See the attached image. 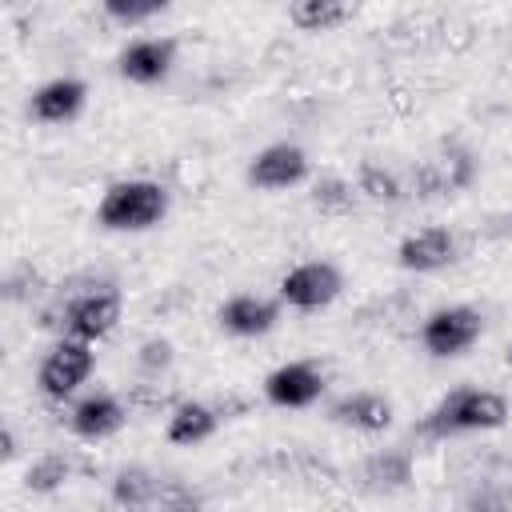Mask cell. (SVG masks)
Returning a JSON list of instances; mask_svg holds the SVG:
<instances>
[{
  "label": "cell",
  "mask_w": 512,
  "mask_h": 512,
  "mask_svg": "<svg viewBox=\"0 0 512 512\" xmlns=\"http://www.w3.org/2000/svg\"><path fill=\"white\" fill-rule=\"evenodd\" d=\"M508 424V400L492 388H452L444 392L412 428L420 440H448L460 432H496Z\"/></svg>",
  "instance_id": "6da1fadb"
},
{
  "label": "cell",
  "mask_w": 512,
  "mask_h": 512,
  "mask_svg": "<svg viewBox=\"0 0 512 512\" xmlns=\"http://www.w3.org/2000/svg\"><path fill=\"white\" fill-rule=\"evenodd\" d=\"M172 196L160 180H116L96 204V224L104 232H148L164 224Z\"/></svg>",
  "instance_id": "7a4b0ae2"
},
{
  "label": "cell",
  "mask_w": 512,
  "mask_h": 512,
  "mask_svg": "<svg viewBox=\"0 0 512 512\" xmlns=\"http://www.w3.org/2000/svg\"><path fill=\"white\" fill-rule=\"evenodd\" d=\"M44 328H56L60 336H80V340H104L116 324H120V292L116 284L100 280V284H88L84 292H68L64 300H56L44 320Z\"/></svg>",
  "instance_id": "3957f363"
},
{
  "label": "cell",
  "mask_w": 512,
  "mask_h": 512,
  "mask_svg": "<svg viewBox=\"0 0 512 512\" xmlns=\"http://www.w3.org/2000/svg\"><path fill=\"white\" fill-rule=\"evenodd\" d=\"M484 336V316L472 304H448L424 316L420 324V344L428 356L436 360H456L468 348H476V340Z\"/></svg>",
  "instance_id": "277c9868"
},
{
  "label": "cell",
  "mask_w": 512,
  "mask_h": 512,
  "mask_svg": "<svg viewBox=\"0 0 512 512\" xmlns=\"http://www.w3.org/2000/svg\"><path fill=\"white\" fill-rule=\"evenodd\" d=\"M92 368H96L92 340L60 336V340L44 352V360H40V368H36V384H40V392H44L48 400H68V396L92 376Z\"/></svg>",
  "instance_id": "5b68a950"
},
{
  "label": "cell",
  "mask_w": 512,
  "mask_h": 512,
  "mask_svg": "<svg viewBox=\"0 0 512 512\" xmlns=\"http://www.w3.org/2000/svg\"><path fill=\"white\" fill-rule=\"evenodd\" d=\"M344 292V276L332 260H304L280 276L276 296L296 312H320Z\"/></svg>",
  "instance_id": "8992f818"
},
{
  "label": "cell",
  "mask_w": 512,
  "mask_h": 512,
  "mask_svg": "<svg viewBox=\"0 0 512 512\" xmlns=\"http://www.w3.org/2000/svg\"><path fill=\"white\" fill-rule=\"evenodd\" d=\"M112 504L120 508H196L200 496L180 480H164L148 468H120L112 480Z\"/></svg>",
  "instance_id": "52a82bcc"
},
{
  "label": "cell",
  "mask_w": 512,
  "mask_h": 512,
  "mask_svg": "<svg viewBox=\"0 0 512 512\" xmlns=\"http://www.w3.org/2000/svg\"><path fill=\"white\" fill-rule=\"evenodd\" d=\"M472 180H476V160H472V152L460 148V144H444V148H436L432 156H424V160L412 168V188H416V196H424V200L464 192Z\"/></svg>",
  "instance_id": "ba28073f"
},
{
  "label": "cell",
  "mask_w": 512,
  "mask_h": 512,
  "mask_svg": "<svg viewBox=\"0 0 512 512\" xmlns=\"http://www.w3.org/2000/svg\"><path fill=\"white\" fill-rule=\"evenodd\" d=\"M244 180L260 192H284V188H296L300 180H308V152L300 144H268L260 148L248 168H244Z\"/></svg>",
  "instance_id": "9c48e42d"
},
{
  "label": "cell",
  "mask_w": 512,
  "mask_h": 512,
  "mask_svg": "<svg viewBox=\"0 0 512 512\" xmlns=\"http://www.w3.org/2000/svg\"><path fill=\"white\" fill-rule=\"evenodd\" d=\"M324 372L312 360H288L264 376V400L276 408H308L324 396Z\"/></svg>",
  "instance_id": "30bf717a"
},
{
  "label": "cell",
  "mask_w": 512,
  "mask_h": 512,
  "mask_svg": "<svg viewBox=\"0 0 512 512\" xmlns=\"http://www.w3.org/2000/svg\"><path fill=\"white\" fill-rule=\"evenodd\" d=\"M456 252H460L456 236H452L444 224H428V228H416V232H408V236L400 240V248H396V264H400L404 272L428 276V272L448 268V264L456 260Z\"/></svg>",
  "instance_id": "8fae6325"
},
{
  "label": "cell",
  "mask_w": 512,
  "mask_h": 512,
  "mask_svg": "<svg viewBox=\"0 0 512 512\" xmlns=\"http://www.w3.org/2000/svg\"><path fill=\"white\" fill-rule=\"evenodd\" d=\"M176 64V40L172 36H140L116 56V72L128 84H160Z\"/></svg>",
  "instance_id": "7c38bea8"
},
{
  "label": "cell",
  "mask_w": 512,
  "mask_h": 512,
  "mask_svg": "<svg viewBox=\"0 0 512 512\" xmlns=\"http://www.w3.org/2000/svg\"><path fill=\"white\" fill-rule=\"evenodd\" d=\"M280 308H284L280 296L272 300V296H256V292H236V296H228V300L220 304L216 320H220V328H224L228 336L252 340V336H264V332L276 328Z\"/></svg>",
  "instance_id": "4fadbf2b"
},
{
  "label": "cell",
  "mask_w": 512,
  "mask_h": 512,
  "mask_svg": "<svg viewBox=\"0 0 512 512\" xmlns=\"http://www.w3.org/2000/svg\"><path fill=\"white\" fill-rule=\"evenodd\" d=\"M124 420H128V404L112 392H92V396L76 400L68 412V428L80 440H108L124 428Z\"/></svg>",
  "instance_id": "5bb4252c"
},
{
  "label": "cell",
  "mask_w": 512,
  "mask_h": 512,
  "mask_svg": "<svg viewBox=\"0 0 512 512\" xmlns=\"http://www.w3.org/2000/svg\"><path fill=\"white\" fill-rule=\"evenodd\" d=\"M84 100H88V84L76 80V76H56L48 84H40L28 100V116L40 120V124H68L84 112Z\"/></svg>",
  "instance_id": "9a60e30c"
},
{
  "label": "cell",
  "mask_w": 512,
  "mask_h": 512,
  "mask_svg": "<svg viewBox=\"0 0 512 512\" xmlns=\"http://www.w3.org/2000/svg\"><path fill=\"white\" fill-rule=\"evenodd\" d=\"M328 420L352 432H384L392 428V400L380 392H348L328 404Z\"/></svg>",
  "instance_id": "2e32d148"
},
{
  "label": "cell",
  "mask_w": 512,
  "mask_h": 512,
  "mask_svg": "<svg viewBox=\"0 0 512 512\" xmlns=\"http://www.w3.org/2000/svg\"><path fill=\"white\" fill-rule=\"evenodd\" d=\"M220 408L216 404H204V400H180L172 412H168V424H164V436L168 444H180V448H192V444H204L216 428H220Z\"/></svg>",
  "instance_id": "e0dca14e"
},
{
  "label": "cell",
  "mask_w": 512,
  "mask_h": 512,
  "mask_svg": "<svg viewBox=\"0 0 512 512\" xmlns=\"http://www.w3.org/2000/svg\"><path fill=\"white\" fill-rule=\"evenodd\" d=\"M364 480L376 492H400L412 484V456L408 448H380L364 460Z\"/></svg>",
  "instance_id": "ac0fdd59"
},
{
  "label": "cell",
  "mask_w": 512,
  "mask_h": 512,
  "mask_svg": "<svg viewBox=\"0 0 512 512\" xmlns=\"http://www.w3.org/2000/svg\"><path fill=\"white\" fill-rule=\"evenodd\" d=\"M352 12V0H288V20L300 32H328L344 24Z\"/></svg>",
  "instance_id": "d6986e66"
},
{
  "label": "cell",
  "mask_w": 512,
  "mask_h": 512,
  "mask_svg": "<svg viewBox=\"0 0 512 512\" xmlns=\"http://www.w3.org/2000/svg\"><path fill=\"white\" fill-rule=\"evenodd\" d=\"M356 188H360V196L372 200V204H388V208H396V204L404 200V184H400V176H396L392 168H384V164H372V160L360 164V172H356Z\"/></svg>",
  "instance_id": "ffe728a7"
},
{
  "label": "cell",
  "mask_w": 512,
  "mask_h": 512,
  "mask_svg": "<svg viewBox=\"0 0 512 512\" xmlns=\"http://www.w3.org/2000/svg\"><path fill=\"white\" fill-rule=\"evenodd\" d=\"M308 200H312V208H316L320 216H348V212L360 204V188H356L352 180L324 176V180H316V184H312Z\"/></svg>",
  "instance_id": "44dd1931"
},
{
  "label": "cell",
  "mask_w": 512,
  "mask_h": 512,
  "mask_svg": "<svg viewBox=\"0 0 512 512\" xmlns=\"http://www.w3.org/2000/svg\"><path fill=\"white\" fill-rule=\"evenodd\" d=\"M68 480H72V460H68L64 452H44V456L32 460L28 472H24V488L36 492V496H48V492L64 488Z\"/></svg>",
  "instance_id": "7402d4cb"
},
{
  "label": "cell",
  "mask_w": 512,
  "mask_h": 512,
  "mask_svg": "<svg viewBox=\"0 0 512 512\" xmlns=\"http://www.w3.org/2000/svg\"><path fill=\"white\" fill-rule=\"evenodd\" d=\"M124 400H128V408L140 412V416H160L164 408H176V404H180V400H172L160 384H132Z\"/></svg>",
  "instance_id": "603a6c76"
},
{
  "label": "cell",
  "mask_w": 512,
  "mask_h": 512,
  "mask_svg": "<svg viewBox=\"0 0 512 512\" xmlns=\"http://www.w3.org/2000/svg\"><path fill=\"white\" fill-rule=\"evenodd\" d=\"M168 4L172 0H104V12L112 20H120V24H140V20L156 16V12H164Z\"/></svg>",
  "instance_id": "cb8c5ba5"
},
{
  "label": "cell",
  "mask_w": 512,
  "mask_h": 512,
  "mask_svg": "<svg viewBox=\"0 0 512 512\" xmlns=\"http://www.w3.org/2000/svg\"><path fill=\"white\" fill-rule=\"evenodd\" d=\"M136 364H140L144 376H160V372H168V368H172V344L160 340V336L144 340L140 352H136Z\"/></svg>",
  "instance_id": "d4e9b609"
},
{
  "label": "cell",
  "mask_w": 512,
  "mask_h": 512,
  "mask_svg": "<svg viewBox=\"0 0 512 512\" xmlns=\"http://www.w3.org/2000/svg\"><path fill=\"white\" fill-rule=\"evenodd\" d=\"M12 456H16V436H12V428H4V432H0V460L8 464Z\"/></svg>",
  "instance_id": "484cf974"
},
{
  "label": "cell",
  "mask_w": 512,
  "mask_h": 512,
  "mask_svg": "<svg viewBox=\"0 0 512 512\" xmlns=\"http://www.w3.org/2000/svg\"><path fill=\"white\" fill-rule=\"evenodd\" d=\"M504 364H508V368H512V344H508V352H504Z\"/></svg>",
  "instance_id": "4316f807"
}]
</instances>
